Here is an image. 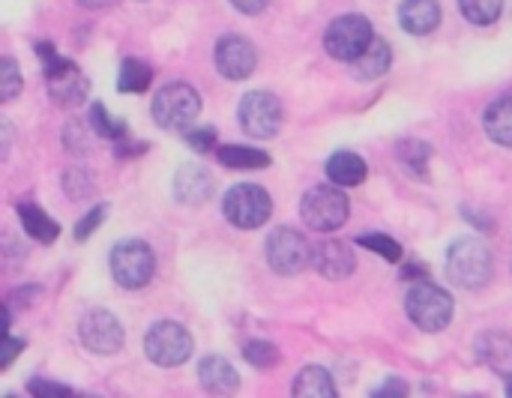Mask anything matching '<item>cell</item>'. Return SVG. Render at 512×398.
Returning <instances> with one entry per match:
<instances>
[{"mask_svg": "<svg viewBox=\"0 0 512 398\" xmlns=\"http://www.w3.org/2000/svg\"><path fill=\"white\" fill-rule=\"evenodd\" d=\"M399 159L414 171V174H426V162H429V147L423 141H402L399 144Z\"/></svg>", "mask_w": 512, "mask_h": 398, "instance_id": "cell-31", "label": "cell"}, {"mask_svg": "<svg viewBox=\"0 0 512 398\" xmlns=\"http://www.w3.org/2000/svg\"><path fill=\"white\" fill-rule=\"evenodd\" d=\"M12 138H15V132H12V126L6 123V120H0V162L9 156V147H12Z\"/></svg>", "mask_w": 512, "mask_h": 398, "instance_id": "cell-39", "label": "cell"}, {"mask_svg": "<svg viewBox=\"0 0 512 398\" xmlns=\"http://www.w3.org/2000/svg\"><path fill=\"white\" fill-rule=\"evenodd\" d=\"M405 312L411 318V324L423 333H441L450 327L453 321V297L432 285V282H417L408 297H405Z\"/></svg>", "mask_w": 512, "mask_h": 398, "instance_id": "cell-3", "label": "cell"}, {"mask_svg": "<svg viewBox=\"0 0 512 398\" xmlns=\"http://www.w3.org/2000/svg\"><path fill=\"white\" fill-rule=\"evenodd\" d=\"M300 216L312 231H321V234L339 231L351 216V201H348L345 189H339V186H312L303 195Z\"/></svg>", "mask_w": 512, "mask_h": 398, "instance_id": "cell-4", "label": "cell"}, {"mask_svg": "<svg viewBox=\"0 0 512 398\" xmlns=\"http://www.w3.org/2000/svg\"><path fill=\"white\" fill-rule=\"evenodd\" d=\"M27 393L30 396H45V398H63V396H72V390L69 387H63V384H51V381H42V378H33L30 384H27Z\"/></svg>", "mask_w": 512, "mask_h": 398, "instance_id": "cell-35", "label": "cell"}, {"mask_svg": "<svg viewBox=\"0 0 512 398\" xmlns=\"http://www.w3.org/2000/svg\"><path fill=\"white\" fill-rule=\"evenodd\" d=\"M222 213L234 228L243 231H255L261 228L270 213H273V198L267 195V189H261L258 183H237L225 192L222 201Z\"/></svg>", "mask_w": 512, "mask_h": 398, "instance_id": "cell-5", "label": "cell"}, {"mask_svg": "<svg viewBox=\"0 0 512 398\" xmlns=\"http://www.w3.org/2000/svg\"><path fill=\"white\" fill-rule=\"evenodd\" d=\"M63 192L69 195V198H87L90 195V177L84 174V171H66L63 174Z\"/></svg>", "mask_w": 512, "mask_h": 398, "instance_id": "cell-34", "label": "cell"}, {"mask_svg": "<svg viewBox=\"0 0 512 398\" xmlns=\"http://www.w3.org/2000/svg\"><path fill=\"white\" fill-rule=\"evenodd\" d=\"M9 333V312H6V306L0 303V336H6Z\"/></svg>", "mask_w": 512, "mask_h": 398, "instance_id": "cell-42", "label": "cell"}, {"mask_svg": "<svg viewBox=\"0 0 512 398\" xmlns=\"http://www.w3.org/2000/svg\"><path fill=\"white\" fill-rule=\"evenodd\" d=\"M198 378H201V387L207 393H216V396L234 393L240 387L237 369L228 360H222V357H204L201 366H198Z\"/></svg>", "mask_w": 512, "mask_h": 398, "instance_id": "cell-17", "label": "cell"}, {"mask_svg": "<svg viewBox=\"0 0 512 398\" xmlns=\"http://www.w3.org/2000/svg\"><path fill=\"white\" fill-rule=\"evenodd\" d=\"M360 246L378 252V255H381L384 261H390V264H399V261H402V246H399L393 237H387V234H363V237H360Z\"/></svg>", "mask_w": 512, "mask_h": 398, "instance_id": "cell-30", "label": "cell"}, {"mask_svg": "<svg viewBox=\"0 0 512 398\" xmlns=\"http://www.w3.org/2000/svg\"><path fill=\"white\" fill-rule=\"evenodd\" d=\"M312 264H315V270H318L324 279L339 282V279H345V276L354 273L357 258H354V249H351L348 243H342V240H327V243H321V246L312 252Z\"/></svg>", "mask_w": 512, "mask_h": 398, "instance_id": "cell-14", "label": "cell"}, {"mask_svg": "<svg viewBox=\"0 0 512 398\" xmlns=\"http://www.w3.org/2000/svg\"><path fill=\"white\" fill-rule=\"evenodd\" d=\"M267 264L279 276H297L312 264V246L294 228H276L267 237Z\"/></svg>", "mask_w": 512, "mask_h": 398, "instance_id": "cell-10", "label": "cell"}, {"mask_svg": "<svg viewBox=\"0 0 512 398\" xmlns=\"http://www.w3.org/2000/svg\"><path fill=\"white\" fill-rule=\"evenodd\" d=\"M375 396H408V387L402 381H390L387 387L375 390Z\"/></svg>", "mask_w": 512, "mask_h": 398, "instance_id": "cell-40", "label": "cell"}, {"mask_svg": "<svg viewBox=\"0 0 512 398\" xmlns=\"http://www.w3.org/2000/svg\"><path fill=\"white\" fill-rule=\"evenodd\" d=\"M144 150H147V144H132L129 138H123V141H117L114 156H117V159H132V156H141Z\"/></svg>", "mask_w": 512, "mask_h": 398, "instance_id": "cell-37", "label": "cell"}, {"mask_svg": "<svg viewBox=\"0 0 512 398\" xmlns=\"http://www.w3.org/2000/svg\"><path fill=\"white\" fill-rule=\"evenodd\" d=\"M444 12L438 0H402L399 6V24L411 36H426L441 24Z\"/></svg>", "mask_w": 512, "mask_h": 398, "instance_id": "cell-16", "label": "cell"}, {"mask_svg": "<svg viewBox=\"0 0 512 398\" xmlns=\"http://www.w3.org/2000/svg\"><path fill=\"white\" fill-rule=\"evenodd\" d=\"M90 129H93L96 138H108V141H123V138H129L126 123L114 120L102 102H93V105H90Z\"/></svg>", "mask_w": 512, "mask_h": 398, "instance_id": "cell-26", "label": "cell"}, {"mask_svg": "<svg viewBox=\"0 0 512 398\" xmlns=\"http://www.w3.org/2000/svg\"><path fill=\"white\" fill-rule=\"evenodd\" d=\"M24 351V339H15V336H0V369H6V366H12L15 363V357Z\"/></svg>", "mask_w": 512, "mask_h": 398, "instance_id": "cell-36", "label": "cell"}, {"mask_svg": "<svg viewBox=\"0 0 512 398\" xmlns=\"http://www.w3.org/2000/svg\"><path fill=\"white\" fill-rule=\"evenodd\" d=\"M507 396H512V375L507 378Z\"/></svg>", "mask_w": 512, "mask_h": 398, "instance_id": "cell-43", "label": "cell"}, {"mask_svg": "<svg viewBox=\"0 0 512 398\" xmlns=\"http://www.w3.org/2000/svg\"><path fill=\"white\" fill-rule=\"evenodd\" d=\"M243 357H246V363L255 366V369H273V366L279 363V348H276L273 342L255 339V342H246Z\"/></svg>", "mask_w": 512, "mask_h": 398, "instance_id": "cell-29", "label": "cell"}, {"mask_svg": "<svg viewBox=\"0 0 512 398\" xmlns=\"http://www.w3.org/2000/svg\"><path fill=\"white\" fill-rule=\"evenodd\" d=\"M483 126H486V135H489L495 144L512 147V96L495 99V102L486 108Z\"/></svg>", "mask_w": 512, "mask_h": 398, "instance_id": "cell-21", "label": "cell"}, {"mask_svg": "<svg viewBox=\"0 0 512 398\" xmlns=\"http://www.w3.org/2000/svg\"><path fill=\"white\" fill-rule=\"evenodd\" d=\"M240 126L249 138L270 141L282 129V102L267 90H252L240 99Z\"/></svg>", "mask_w": 512, "mask_h": 398, "instance_id": "cell-9", "label": "cell"}, {"mask_svg": "<svg viewBox=\"0 0 512 398\" xmlns=\"http://www.w3.org/2000/svg\"><path fill=\"white\" fill-rule=\"evenodd\" d=\"M45 84H48V96L60 108H78L87 99V90H90L87 75L66 57L54 69H45Z\"/></svg>", "mask_w": 512, "mask_h": 398, "instance_id": "cell-12", "label": "cell"}, {"mask_svg": "<svg viewBox=\"0 0 512 398\" xmlns=\"http://www.w3.org/2000/svg\"><path fill=\"white\" fill-rule=\"evenodd\" d=\"M459 9L471 24L486 27V24H495L501 18L504 0H459Z\"/></svg>", "mask_w": 512, "mask_h": 398, "instance_id": "cell-27", "label": "cell"}, {"mask_svg": "<svg viewBox=\"0 0 512 398\" xmlns=\"http://www.w3.org/2000/svg\"><path fill=\"white\" fill-rule=\"evenodd\" d=\"M105 216H108V204H96V207H93V210L78 222V225H75V240H78V243H84V240H87V237L102 225V219H105Z\"/></svg>", "mask_w": 512, "mask_h": 398, "instance_id": "cell-32", "label": "cell"}, {"mask_svg": "<svg viewBox=\"0 0 512 398\" xmlns=\"http://www.w3.org/2000/svg\"><path fill=\"white\" fill-rule=\"evenodd\" d=\"M447 279L459 288L477 291L492 279V252L477 237H462L447 252Z\"/></svg>", "mask_w": 512, "mask_h": 398, "instance_id": "cell-1", "label": "cell"}, {"mask_svg": "<svg viewBox=\"0 0 512 398\" xmlns=\"http://www.w3.org/2000/svg\"><path fill=\"white\" fill-rule=\"evenodd\" d=\"M78 336H81V345L99 357H111L123 348V324L108 309L84 312V318L78 324Z\"/></svg>", "mask_w": 512, "mask_h": 398, "instance_id": "cell-11", "label": "cell"}, {"mask_svg": "<svg viewBox=\"0 0 512 398\" xmlns=\"http://www.w3.org/2000/svg\"><path fill=\"white\" fill-rule=\"evenodd\" d=\"M372 39H375V30H372L369 18L360 12L339 15L324 33V45H327L330 57H336L342 63H354Z\"/></svg>", "mask_w": 512, "mask_h": 398, "instance_id": "cell-8", "label": "cell"}, {"mask_svg": "<svg viewBox=\"0 0 512 398\" xmlns=\"http://www.w3.org/2000/svg\"><path fill=\"white\" fill-rule=\"evenodd\" d=\"M174 195H177L180 204L198 207V204L210 201V195H213V177L201 165L189 162L174 177Z\"/></svg>", "mask_w": 512, "mask_h": 398, "instance_id": "cell-15", "label": "cell"}, {"mask_svg": "<svg viewBox=\"0 0 512 398\" xmlns=\"http://www.w3.org/2000/svg\"><path fill=\"white\" fill-rule=\"evenodd\" d=\"M366 162L363 156L351 153V150H339L327 159V177L336 183V186H360L366 180Z\"/></svg>", "mask_w": 512, "mask_h": 398, "instance_id": "cell-20", "label": "cell"}, {"mask_svg": "<svg viewBox=\"0 0 512 398\" xmlns=\"http://www.w3.org/2000/svg\"><path fill=\"white\" fill-rule=\"evenodd\" d=\"M15 213H18V222H21L24 234H30L36 243H54V240L60 237V225H57L42 207L24 201V204L15 207Z\"/></svg>", "mask_w": 512, "mask_h": 398, "instance_id": "cell-19", "label": "cell"}, {"mask_svg": "<svg viewBox=\"0 0 512 398\" xmlns=\"http://www.w3.org/2000/svg\"><path fill=\"white\" fill-rule=\"evenodd\" d=\"M390 63H393L390 45H387L381 36H375V39L366 45V51L354 60V72H357L360 78H378V75H384V72L390 69Z\"/></svg>", "mask_w": 512, "mask_h": 398, "instance_id": "cell-22", "label": "cell"}, {"mask_svg": "<svg viewBox=\"0 0 512 398\" xmlns=\"http://www.w3.org/2000/svg\"><path fill=\"white\" fill-rule=\"evenodd\" d=\"M21 69L15 63V57H0V102H15L21 96Z\"/></svg>", "mask_w": 512, "mask_h": 398, "instance_id": "cell-28", "label": "cell"}, {"mask_svg": "<svg viewBox=\"0 0 512 398\" xmlns=\"http://www.w3.org/2000/svg\"><path fill=\"white\" fill-rule=\"evenodd\" d=\"M114 0H78V6H84V9H108Z\"/></svg>", "mask_w": 512, "mask_h": 398, "instance_id": "cell-41", "label": "cell"}, {"mask_svg": "<svg viewBox=\"0 0 512 398\" xmlns=\"http://www.w3.org/2000/svg\"><path fill=\"white\" fill-rule=\"evenodd\" d=\"M219 162L225 168H237V171H252V168H267L270 156L258 147H243V144H225L216 150Z\"/></svg>", "mask_w": 512, "mask_h": 398, "instance_id": "cell-24", "label": "cell"}, {"mask_svg": "<svg viewBox=\"0 0 512 398\" xmlns=\"http://www.w3.org/2000/svg\"><path fill=\"white\" fill-rule=\"evenodd\" d=\"M477 354H480V360H483L492 372H498L501 378H510L512 375L510 336H504V333H486V336H480V342H477Z\"/></svg>", "mask_w": 512, "mask_h": 398, "instance_id": "cell-18", "label": "cell"}, {"mask_svg": "<svg viewBox=\"0 0 512 398\" xmlns=\"http://www.w3.org/2000/svg\"><path fill=\"white\" fill-rule=\"evenodd\" d=\"M258 63V51L255 45L240 36V33H228L216 42V69L219 75L231 78V81H243L255 72Z\"/></svg>", "mask_w": 512, "mask_h": 398, "instance_id": "cell-13", "label": "cell"}, {"mask_svg": "<svg viewBox=\"0 0 512 398\" xmlns=\"http://www.w3.org/2000/svg\"><path fill=\"white\" fill-rule=\"evenodd\" d=\"M231 3H234V9H240L243 15H258V12L267 9L270 0H231Z\"/></svg>", "mask_w": 512, "mask_h": 398, "instance_id": "cell-38", "label": "cell"}, {"mask_svg": "<svg viewBox=\"0 0 512 398\" xmlns=\"http://www.w3.org/2000/svg\"><path fill=\"white\" fill-rule=\"evenodd\" d=\"M192 336L177 321H156L144 336V354L153 366L174 369L192 357Z\"/></svg>", "mask_w": 512, "mask_h": 398, "instance_id": "cell-7", "label": "cell"}, {"mask_svg": "<svg viewBox=\"0 0 512 398\" xmlns=\"http://www.w3.org/2000/svg\"><path fill=\"white\" fill-rule=\"evenodd\" d=\"M156 273V255L144 240H123L111 249V276L120 288H147Z\"/></svg>", "mask_w": 512, "mask_h": 398, "instance_id": "cell-6", "label": "cell"}, {"mask_svg": "<svg viewBox=\"0 0 512 398\" xmlns=\"http://www.w3.org/2000/svg\"><path fill=\"white\" fill-rule=\"evenodd\" d=\"M294 396L303 398H336V384L327 369L321 366H306L294 378Z\"/></svg>", "mask_w": 512, "mask_h": 398, "instance_id": "cell-23", "label": "cell"}, {"mask_svg": "<svg viewBox=\"0 0 512 398\" xmlns=\"http://www.w3.org/2000/svg\"><path fill=\"white\" fill-rule=\"evenodd\" d=\"M150 111H153L156 126L174 129V132H186L198 120V114H201V96H198V90L192 84L171 81V84L156 90Z\"/></svg>", "mask_w": 512, "mask_h": 398, "instance_id": "cell-2", "label": "cell"}, {"mask_svg": "<svg viewBox=\"0 0 512 398\" xmlns=\"http://www.w3.org/2000/svg\"><path fill=\"white\" fill-rule=\"evenodd\" d=\"M186 144L195 150V153H210L213 144H216V129L213 126H201V129H186Z\"/></svg>", "mask_w": 512, "mask_h": 398, "instance_id": "cell-33", "label": "cell"}, {"mask_svg": "<svg viewBox=\"0 0 512 398\" xmlns=\"http://www.w3.org/2000/svg\"><path fill=\"white\" fill-rule=\"evenodd\" d=\"M153 84V69L138 60V57H126L117 69V90L120 93H144Z\"/></svg>", "mask_w": 512, "mask_h": 398, "instance_id": "cell-25", "label": "cell"}]
</instances>
